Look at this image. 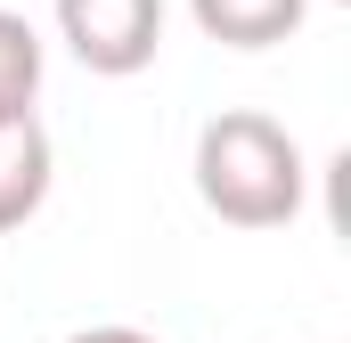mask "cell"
Segmentation results:
<instances>
[{
	"label": "cell",
	"mask_w": 351,
	"mask_h": 343,
	"mask_svg": "<svg viewBox=\"0 0 351 343\" xmlns=\"http://www.w3.org/2000/svg\"><path fill=\"white\" fill-rule=\"evenodd\" d=\"M196 196L229 229H286L311 196L302 139L262 106H221L196 131Z\"/></svg>",
	"instance_id": "obj_1"
},
{
	"label": "cell",
	"mask_w": 351,
	"mask_h": 343,
	"mask_svg": "<svg viewBox=\"0 0 351 343\" xmlns=\"http://www.w3.org/2000/svg\"><path fill=\"white\" fill-rule=\"evenodd\" d=\"M58 41L82 74L131 82L164 49V0H58Z\"/></svg>",
	"instance_id": "obj_2"
},
{
	"label": "cell",
	"mask_w": 351,
	"mask_h": 343,
	"mask_svg": "<svg viewBox=\"0 0 351 343\" xmlns=\"http://www.w3.org/2000/svg\"><path fill=\"white\" fill-rule=\"evenodd\" d=\"M49 180H58V156H49L41 115L0 123V229H25V221L49 204Z\"/></svg>",
	"instance_id": "obj_3"
},
{
	"label": "cell",
	"mask_w": 351,
	"mask_h": 343,
	"mask_svg": "<svg viewBox=\"0 0 351 343\" xmlns=\"http://www.w3.org/2000/svg\"><path fill=\"white\" fill-rule=\"evenodd\" d=\"M188 16H196V33L221 41V49H278V41L302 33L311 0H188Z\"/></svg>",
	"instance_id": "obj_4"
},
{
	"label": "cell",
	"mask_w": 351,
	"mask_h": 343,
	"mask_svg": "<svg viewBox=\"0 0 351 343\" xmlns=\"http://www.w3.org/2000/svg\"><path fill=\"white\" fill-rule=\"evenodd\" d=\"M41 66H49V49H41V33H33V16L0 8V123L33 115V98H41Z\"/></svg>",
	"instance_id": "obj_5"
},
{
	"label": "cell",
	"mask_w": 351,
	"mask_h": 343,
	"mask_svg": "<svg viewBox=\"0 0 351 343\" xmlns=\"http://www.w3.org/2000/svg\"><path fill=\"white\" fill-rule=\"evenodd\" d=\"M66 343H156L147 327H123V319H106V327H74Z\"/></svg>",
	"instance_id": "obj_6"
}]
</instances>
